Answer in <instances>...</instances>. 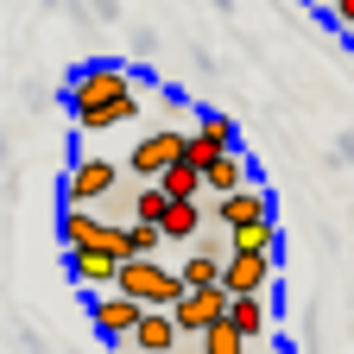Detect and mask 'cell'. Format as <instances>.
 <instances>
[{"label":"cell","mask_w":354,"mask_h":354,"mask_svg":"<svg viewBox=\"0 0 354 354\" xmlns=\"http://www.w3.org/2000/svg\"><path fill=\"white\" fill-rule=\"evenodd\" d=\"M64 102L76 114L82 133H108L120 120H133V108H140V95H133V76L120 64H82L64 88Z\"/></svg>","instance_id":"obj_1"},{"label":"cell","mask_w":354,"mask_h":354,"mask_svg":"<svg viewBox=\"0 0 354 354\" xmlns=\"http://www.w3.org/2000/svg\"><path fill=\"white\" fill-rule=\"evenodd\" d=\"M114 291L146 304V310H177V297H190V285L177 279V266H158V259H127Z\"/></svg>","instance_id":"obj_2"},{"label":"cell","mask_w":354,"mask_h":354,"mask_svg":"<svg viewBox=\"0 0 354 354\" xmlns=\"http://www.w3.org/2000/svg\"><path fill=\"white\" fill-rule=\"evenodd\" d=\"M114 184H120V165L88 152V158H76L70 177H64V209H95L102 196H114Z\"/></svg>","instance_id":"obj_3"},{"label":"cell","mask_w":354,"mask_h":354,"mask_svg":"<svg viewBox=\"0 0 354 354\" xmlns=\"http://www.w3.org/2000/svg\"><path fill=\"white\" fill-rule=\"evenodd\" d=\"M184 140H190V133H177V127H152L146 140L127 152V171L140 177V184H158V177H165L177 158H184Z\"/></svg>","instance_id":"obj_4"},{"label":"cell","mask_w":354,"mask_h":354,"mask_svg":"<svg viewBox=\"0 0 354 354\" xmlns=\"http://www.w3.org/2000/svg\"><path fill=\"white\" fill-rule=\"evenodd\" d=\"M221 152H241V127H234L228 114H196L190 140H184V165L209 171V165H215Z\"/></svg>","instance_id":"obj_5"},{"label":"cell","mask_w":354,"mask_h":354,"mask_svg":"<svg viewBox=\"0 0 354 354\" xmlns=\"http://www.w3.org/2000/svg\"><path fill=\"white\" fill-rule=\"evenodd\" d=\"M140 317H146V304H133V297H120V291H95V297H88V323H95L102 342H114V348L133 342Z\"/></svg>","instance_id":"obj_6"},{"label":"cell","mask_w":354,"mask_h":354,"mask_svg":"<svg viewBox=\"0 0 354 354\" xmlns=\"http://www.w3.org/2000/svg\"><path fill=\"white\" fill-rule=\"evenodd\" d=\"M228 291H190V297H177V310H171V323H177V335H184V342H203V329H215L221 317H228Z\"/></svg>","instance_id":"obj_7"},{"label":"cell","mask_w":354,"mask_h":354,"mask_svg":"<svg viewBox=\"0 0 354 354\" xmlns=\"http://www.w3.org/2000/svg\"><path fill=\"white\" fill-rule=\"evenodd\" d=\"M272 259L279 253H228L221 291H228V297H266V291H272Z\"/></svg>","instance_id":"obj_8"},{"label":"cell","mask_w":354,"mask_h":354,"mask_svg":"<svg viewBox=\"0 0 354 354\" xmlns=\"http://www.w3.org/2000/svg\"><path fill=\"white\" fill-rule=\"evenodd\" d=\"M120 354H184V335H177L171 310H146L140 329H133V342H127Z\"/></svg>","instance_id":"obj_9"},{"label":"cell","mask_w":354,"mask_h":354,"mask_svg":"<svg viewBox=\"0 0 354 354\" xmlns=\"http://www.w3.org/2000/svg\"><path fill=\"white\" fill-rule=\"evenodd\" d=\"M215 221H221L228 234L259 228V221H272V196H266L259 184H253V190H241V196H221V203H215Z\"/></svg>","instance_id":"obj_10"},{"label":"cell","mask_w":354,"mask_h":354,"mask_svg":"<svg viewBox=\"0 0 354 354\" xmlns=\"http://www.w3.org/2000/svg\"><path fill=\"white\" fill-rule=\"evenodd\" d=\"M203 190L221 203V196H241V190H253V165H247V152H221L209 171H203Z\"/></svg>","instance_id":"obj_11"},{"label":"cell","mask_w":354,"mask_h":354,"mask_svg":"<svg viewBox=\"0 0 354 354\" xmlns=\"http://www.w3.org/2000/svg\"><path fill=\"white\" fill-rule=\"evenodd\" d=\"M70 279L82 291H114L120 285V259L114 253H95V247H88V253H70Z\"/></svg>","instance_id":"obj_12"},{"label":"cell","mask_w":354,"mask_h":354,"mask_svg":"<svg viewBox=\"0 0 354 354\" xmlns=\"http://www.w3.org/2000/svg\"><path fill=\"white\" fill-rule=\"evenodd\" d=\"M221 266H228V253H221V247H190L184 266H177V279H184L190 291H215V285H221Z\"/></svg>","instance_id":"obj_13"},{"label":"cell","mask_w":354,"mask_h":354,"mask_svg":"<svg viewBox=\"0 0 354 354\" xmlns=\"http://www.w3.org/2000/svg\"><path fill=\"white\" fill-rule=\"evenodd\" d=\"M228 323L259 348L266 335H272V304H266V297H234V304H228Z\"/></svg>","instance_id":"obj_14"},{"label":"cell","mask_w":354,"mask_h":354,"mask_svg":"<svg viewBox=\"0 0 354 354\" xmlns=\"http://www.w3.org/2000/svg\"><path fill=\"white\" fill-rule=\"evenodd\" d=\"M158 234H165V247H190L203 234V203H171L165 221H158Z\"/></svg>","instance_id":"obj_15"},{"label":"cell","mask_w":354,"mask_h":354,"mask_svg":"<svg viewBox=\"0 0 354 354\" xmlns=\"http://www.w3.org/2000/svg\"><path fill=\"white\" fill-rule=\"evenodd\" d=\"M95 234H102V215H95V209H64L57 241H64L70 253H88V247H95Z\"/></svg>","instance_id":"obj_16"},{"label":"cell","mask_w":354,"mask_h":354,"mask_svg":"<svg viewBox=\"0 0 354 354\" xmlns=\"http://www.w3.org/2000/svg\"><path fill=\"white\" fill-rule=\"evenodd\" d=\"M184 354H253V342H247V335H241L228 317H221L215 329H203V342H196V348L184 342Z\"/></svg>","instance_id":"obj_17"},{"label":"cell","mask_w":354,"mask_h":354,"mask_svg":"<svg viewBox=\"0 0 354 354\" xmlns=\"http://www.w3.org/2000/svg\"><path fill=\"white\" fill-rule=\"evenodd\" d=\"M158 190L171 196V203H203V171L196 165H184V158H177L165 177H158Z\"/></svg>","instance_id":"obj_18"},{"label":"cell","mask_w":354,"mask_h":354,"mask_svg":"<svg viewBox=\"0 0 354 354\" xmlns=\"http://www.w3.org/2000/svg\"><path fill=\"white\" fill-rule=\"evenodd\" d=\"M228 253H279V221H259V228L228 234Z\"/></svg>","instance_id":"obj_19"},{"label":"cell","mask_w":354,"mask_h":354,"mask_svg":"<svg viewBox=\"0 0 354 354\" xmlns=\"http://www.w3.org/2000/svg\"><path fill=\"white\" fill-rule=\"evenodd\" d=\"M127 209H133V221H152V228H158V221H165V209H171V196H165L158 184H140V190L127 196Z\"/></svg>","instance_id":"obj_20"},{"label":"cell","mask_w":354,"mask_h":354,"mask_svg":"<svg viewBox=\"0 0 354 354\" xmlns=\"http://www.w3.org/2000/svg\"><path fill=\"white\" fill-rule=\"evenodd\" d=\"M158 247H165V234L152 228V221H127V259H158Z\"/></svg>","instance_id":"obj_21"},{"label":"cell","mask_w":354,"mask_h":354,"mask_svg":"<svg viewBox=\"0 0 354 354\" xmlns=\"http://www.w3.org/2000/svg\"><path fill=\"white\" fill-rule=\"evenodd\" d=\"M329 13H335L342 32H354V0H329Z\"/></svg>","instance_id":"obj_22"},{"label":"cell","mask_w":354,"mask_h":354,"mask_svg":"<svg viewBox=\"0 0 354 354\" xmlns=\"http://www.w3.org/2000/svg\"><path fill=\"white\" fill-rule=\"evenodd\" d=\"M253 354H259V348H253Z\"/></svg>","instance_id":"obj_23"}]
</instances>
